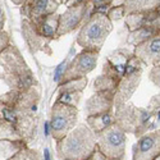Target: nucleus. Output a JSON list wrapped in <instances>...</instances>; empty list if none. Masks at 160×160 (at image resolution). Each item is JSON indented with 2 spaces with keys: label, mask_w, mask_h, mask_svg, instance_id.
Here are the masks:
<instances>
[{
  "label": "nucleus",
  "mask_w": 160,
  "mask_h": 160,
  "mask_svg": "<svg viewBox=\"0 0 160 160\" xmlns=\"http://www.w3.org/2000/svg\"><path fill=\"white\" fill-rule=\"evenodd\" d=\"M98 62V55L95 52L91 51H83L81 55H78L77 59L72 63L69 71L67 72V76L73 78V76H83L88 72L94 69V67L96 65Z\"/></svg>",
  "instance_id": "6"
},
{
  "label": "nucleus",
  "mask_w": 160,
  "mask_h": 160,
  "mask_svg": "<svg viewBox=\"0 0 160 160\" xmlns=\"http://www.w3.org/2000/svg\"><path fill=\"white\" fill-rule=\"evenodd\" d=\"M96 148L105 158L112 160H122L126 149L124 132L117 127L99 132Z\"/></svg>",
  "instance_id": "2"
},
{
  "label": "nucleus",
  "mask_w": 160,
  "mask_h": 160,
  "mask_svg": "<svg viewBox=\"0 0 160 160\" xmlns=\"http://www.w3.org/2000/svg\"><path fill=\"white\" fill-rule=\"evenodd\" d=\"M156 156H159V133L141 137L133 148V160H154Z\"/></svg>",
  "instance_id": "5"
},
{
  "label": "nucleus",
  "mask_w": 160,
  "mask_h": 160,
  "mask_svg": "<svg viewBox=\"0 0 160 160\" xmlns=\"http://www.w3.org/2000/svg\"><path fill=\"white\" fill-rule=\"evenodd\" d=\"M55 30H57V27L52 23H50L49 21L45 22L44 26H42V33L45 36H52V35L55 33Z\"/></svg>",
  "instance_id": "11"
},
{
  "label": "nucleus",
  "mask_w": 160,
  "mask_h": 160,
  "mask_svg": "<svg viewBox=\"0 0 160 160\" xmlns=\"http://www.w3.org/2000/svg\"><path fill=\"white\" fill-rule=\"evenodd\" d=\"M154 160H159V156H156V158H155V159H154Z\"/></svg>",
  "instance_id": "18"
},
{
  "label": "nucleus",
  "mask_w": 160,
  "mask_h": 160,
  "mask_svg": "<svg viewBox=\"0 0 160 160\" xmlns=\"http://www.w3.org/2000/svg\"><path fill=\"white\" fill-rule=\"evenodd\" d=\"M67 63H68V60H63L57 68H55V72H54V81L58 82L59 79L62 78L63 73L65 74V68H67Z\"/></svg>",
  "instance_id": "10"
},
{
  "label": "nucleus",
  "mask_w": 160,
  "mask_h": 160,
  "mask_svg": "<svg viewBox=\"0 0 160 160\" xmlns=\"http://www.w3.org/2000/svg\"><path fill=\"white\" fill-rule=\"evenodd\" d=\"M109 30L110 24L105 18L99 17L96 19H92L87 26H85V28L79 33L78 42L83 46H100L106 35H108Z\"/></svg>",
  "instance_id": "4"
},
{
  "label": "nucleus",
  "mask_w": 160,
  "mask_h": 160,
  "mask_svg": "<svg viewBox=\"0 0 160 160\" xmlns=\"http://www.w3.org/2000/svg\"><path fill=\"white\" fill-rule=\"evenodd\" d=\"M159 46H160V38L154 37L149 42H145L142 46H140L138 55L145 62L156 60V59H159Z\"/></svg>",
  "instance_id": "7"
},
{
  "label": "nucleus",
  "mask_w": 160,
  "mask_h": 160,
  "mask_svg": "<svg viewBox=\"0 0 160 160\" xmlns=\"http://www.w3.org/2000/svg\"><path fill=\"white\" fill-rule=\"evenodd\" d=\"M44 133H45L46 137L49 136V133H50V123L49 122H45L44 123Z\"/></svg>",
  "instance_id": "15"
},
{
  "label": "nucleus",
  "mask_w": 160,
  "mask_h": 160,
  "mask_svg": "<svg viewBox=\"0 0 160 160\" xmlns=\"http://www.w3.org/2000/svg\"><path fill=\"white\" fill-rule=\"evenodd\" d=\"M95 150V136L86 126H79L58 143V156L64 160H87Z\"/></svg>",
  "instance_id": "1"
},
{
  "label": "nucleus",
  "mask_w": 160,
  "mask_h": 160,
  "mask_svg": "<svg viewBox=\"0 0 160 160\" xmlns=\"http://www.w3.org/2000/svg\"><path fill=\"white\" fill-rule=\"evenodd\" d=\"M90 160H112V159H108V158H105L99 150H95L94 151V154L91 155V158H90Z\"/></svg>",
  "instance_id": "14"
},
{
  "label": "nucleus",
  "mask_w": 160,
  "mask_h": 160,
  "mask_svg": "<svg viewBox=\"0 0 160 160\" xmlns=\"http://www.w3.org/2000/svg\"><path fill=\"white\" fill-rule=\"evenodd\" d=\"M44 160H51V154H50V150L49 149H45L44 150Z\"/></svg>",
  "instance_id": "16"
},
{
  "label": "nucleus",
  "mask_w": 160,
  "mask_h": 160,
  "mask_svg": "<svg viewBox=\"0 0 160 160\" xmlns=\"http://www.w3.org/2000/svg\"><path fill=\"white\" fill-rule=\"evenodd\" d=\"M0 17H2V8H0Z\"/></svg>",
  "instance_id": "17"
},
{
  "label": "nucleus",
  "mask_w": 160,
  "mask_h": 160,
  "mask_svg": "<svg viewBox=\"0 0 160 160\" xmlns=\"http://www.w3.org/2000/svg\"><path fill=\"white\" fill-rule=\"evenodd\" d=\"M76 118H77V110L72 108V106H68L65 104H58L54 106L51 121L49 123L58 141L65 137L67 133L73 128Z\"/></svg>",
  "instance_id": "3"
},
{
  "label": "nucleus",
  "mask_w": 160,
  "mask_h": 160,
  "mask_svg": "<svg viewBox=\"0 0 160 160\" xmlns=\"http://www.w3.org/2000/svg\"><path fill=\"white\" fill-rule=\"evenodd\" d=\"M3 115H4V118L7 119V121H9V122H13L14 123L16 121H17V118H16V114H14V112H12V110H9L8 108H3Z\"/></svg>",
  "instance_id": "12"
},
{
  "label": "nucleus",
  "mask_w": 160,
  "mask_h": 160,
  "mask_svg": "<svg viewBox=\"0 0 160 160\" xmlns=\"http://www.w3.org/2000/svg\"><path fill=\"white\" fill-rule=\"evenodd\" d=\"M94 119H96L95 122L94 121H88V122H90L92 129H94L96 133H99V132H101V131H104L106 128H109L112 126V123H113V118L108 113L101 114V115H99V117H96Z\"/></svg>",
  "instance_id": "8"
},
{
  "label": "nucleus",
  "mask_w": 160,
  "mask_h": 160,
  "mask_svg": "<svg viewBox=\"0 0 160 160\" xmlns=\"http://www.w3.org/2000/svg\"><path fill=\"white\" fill-rule=\"evenodd\" d=\"M48 5V0H37V4H36V13H41L45 10Z\"/></svg>",
  "instance_id": "13"
},
{
  "label": "nucleus",
  "mask_w": 160,
  "mask_h": 160,
  "mask_svg": "<svg viewBox=\"0 0 160 160\" xmlns=\"http://www.w3.org/2000/svg\"><path fill=\"white\" fill-rule=\"evenodd\" d=\"M78 21H79V14L78 13L74 14L73 12H69L67 16H64V19H63V23H62V32L72 30L77 24Z\"/></svg>",
  "instance_id": "9"
}]
</instances>
